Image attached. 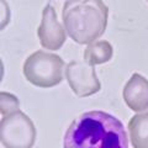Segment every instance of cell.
Instances as JSON below:
<instances>
[{
    "label": "cell",
    "mask_w": 148,
    "mask_h": 148,
    "mask_svg": "<svg viewBox=\"0 0 148 148\" xmlns=\"http://www.w3.org/2000/svg\"><path fill=\"white\" fill-rule=\"evenodd\" d=\"M63 148H128V137L119 119L94 110L73 120L64 135Z\"/></svg>",
    "instance_id": "obj_1"
},
{
    "label": "cell",
    "mask_w": 148,
    "mask_h": 148,
    "mask_svg": "<svg viewBox=\"0 0 148 148\" xmlns=\"http://www.w3.org/2000/svg\"><path fill=\"white\" fill-rule=\"evenodd\" d=\"M62 18L67 34L74 42L89 45L104 35L109 9L103 0H67Z\"/></svg>",
    "instance_id": "obj_2"
},
{
    "label": "cell",
    "mask_w": 148,
    "mask_h": 148,
    "mask_svg": "<svg viewBox=\"0 0 148 148\" xmlns=\"http://www.w3.org/2000/svg\"><path fill=\"white\" fill-rule=\"evenodd\" d=\"M64 67L66 63L58 54L36 51L26 58L22 72L30 84L38 88H53L62 83L66 75Z\"/></svg>",
    "instance_id": "obj_3"
},
{
    "label": "cell",
    "mask_w": 148,
    "mask_h": 148,
    "mask_svg": "<svg viewBox=\"0 0 148 148\" xmlns=\"http://www.w3.org/2000/svg\"><path fill=\"white\" fill-rule=\"evenodd\" d=\"M0 140L5 148H32L36 141L34 121L21 110L3 116Z\"/></svg>",
    "instance_id": "obj_4"
},
{
    "label": "cell",
    "mask_w": 148,
    "mask_h": 148,
    "mask_svg": "<svg viewBox=\"0 0 148 148\" xmlns=\"http://www.w3.org/2000/svg\"><path fill=\"white\" fill-rule=\"evenodd\" d=\"M66 78L73 92L79 98L91 96L101 89L95 66H91L85 61L69 62L66 67Z\"/></svg>",
    "instance_id": "obj_5"
},
{
    "label": "cell",
    "mask_w": 148,
    "mask_h": 148,
    "mask_svg": "<svg viewBox=\"0 0 148 148\" xmlns=\"http://www.w3.org/2000/svg\"><path fill=\"white\" fill-rule=\"evenodd\" d=\"M37 37L42 47L49 51H58L62 48L67 40L66 31L59 24L54 8L49 4L42 11L41 24L37 29Z\"/></svg>",
    "instance_id": "obj_6"
},
{
    "label": "cell",
    "mask_w": 148,
    "mask_h": 148,
    "mask_svg": "<svg viewBox=\"0 0 148 148\" xmlns=\"http://www.w3.org/2000/svg\"><path fill=\"white\" fill-rule=\"evenodd\" d=\"M123 100L135 112H143L148 109V79L140 73H133L123 88Z\"/></svg>",
    "instance_id": "obj_7"
},
{
    "label": "cell",
    "mask_w": 148,
    "mask_h": 148,
    "mask_svg": "<svg viewBox=\"0 0 148 148\" xmlns=\"http://www.w3.org/2000/svg\"><path fill=\"white\" fill-rule=\"evenodd\" d=\"M128 133L133 148H148V110L130 120Z\"/></svg>",
    "instance_id": "obj_8"
},
{
    "label": "cell",
    "mask_w": 148,
    "mask_h": 148,
    "mask_svg": "<svg viewBox=\"0 0 148 148\" xmlns=\"http://www.w3.org/2000/svg\"><path fill=\"white\" fill-rule=\"evenodd\" d=\"M114 48L109 41L99 40L86 46L84 51V61L91 66H98L109 62L112 58Z\"/></svg>",
    "instance_id": "obj_9"
},
{
    "label": "cell",
    "mask_w": 148,
    "mask_h": 148,
    "mask_svg": "<svg viewBox=\"0 0 148 148\" xmlns=\"http://www.w3.org/2000/svg\"><path fill=\"white\" fill-rule=\"evenodd\" d=\"M18 106H20V101L14 94L6 91L0 92V112L3 116L17 111Z\"/></svg>",
    "instance_id": "obj_10"
},
{
    "label": "cell",
    "mask_w": 148,
    "mask_h": 148,
    "mask_svg": "<svg viewBox=\"0 0 148 148\" xmlns=\"http://www.w3.org/2000/svg\"><path fill=\"white\" fill-rule=\"evenodd\" d=\"M147 1H148V0H147Z\"/></svg>",
    "instance_id": "obj_11"
}]
</instances>
